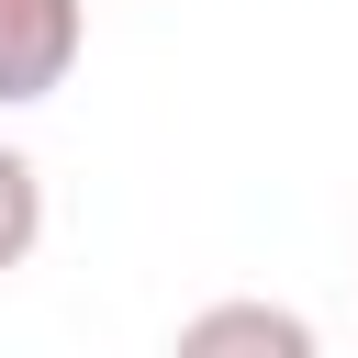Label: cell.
Returning <instances> with one entry per match:
<instances>
[{"instance_id": "obj_1", "label": "cell", "mask_w": 358, "mask_h": 358, "mask_svg": "<svg viewBox=\"0 0 358 358\" xmlns=\"http://www.w3.org/2000/svg\"><path fill=\"white\" fill-rule=\"evenodd\" d=\"M78 45H90V0H0V112L56 101Z\"/></svg>"}, {"instance_id": "obj_2", "label": "cell", "mask_w": 358, "mask_h": 358, "mask_svg": "<svg viewBox=\"0 0 358 358\" xmlns=\"http://www.w3.org/2000/svg\"><path fill=\"white\" fill-rule=\"evenodd\" d=\"M179 347H190V358H213V347H280V358H313V324L280 313V302H224V313H190Z\"/></svg>"}, {"instance_id": "obj_3", "label": "cell", "mask_w": 358, "mask_h": 358, "mask_svg": "<svg viewBox=\"0 0 358 358\" xmlns=\"http://www.w3.org/2000/svg\"><path fill=\"white\" fill-rule=\"evenodd\" d=\"M34 246H45V168H34L22 145H0V280H11Z\"/></svg>"}]
</instances>
